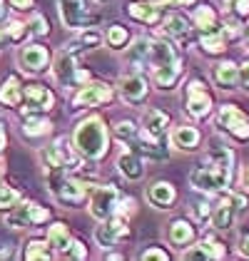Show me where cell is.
<instances>
[{"label":"cell","instance_id":"6da1fadb","mask_svg":"<svg viewBox=\"0 0 249 261\" xmlns=\"http://www.w3.org/2000/svg\"><path fill=\"white\" fill-rule=\"evenodd\" d=\"M75 149L85 160H103L107 152V127L100 117H87L75 127L72 135Z\"/></svg>","mask_w":249,"mask_h":261},{"label":"cell","instance_id":"7a4b0ae2","mask_svg":"<svg viewBox=\"0 0 249 261\" xmlns=\"http://www.w3.org/2000/svg\"><path fill=\"white\" fill-rule=\"evenodd\" d=\"M232 169H225L214 162H209L207 167H197L192 174H189V184L200 192H207V194H214V192H222L227 189L229 181H232Z\"/></svg>","mask_w":249,"mask_h":261},{"label":"cell","instance_id":"3957f363","mask_svg":"<svg viewBox=\"0 0 249 261\" xmlns=\"http://www.w3.org/2000/svg\"><path fill=\"white\" fill-rule=\"evenodd\" d=\"M50 221V209H45L38 201H22L20 206H13L5 224L10 229H28V226H40Z\"/></svg>","mask_w":249,"mask_h":261},{"label":"cell","instance_id":"277c9868","mask_svg":"<svg viewBox=\"0 0 249 261\" xmlns=\"http://www.w3.org/2000/svg\"><path fill=\"white\" fill-rule=\"evenodd\" d=\"M53 77L58 80L60 87H75L80 80H87V72H80L78 70V62H75V53L70 47L60 50L55 55V62H53Z\"/></svg>","mask_w":249,"mask_h":261},{"label":"cell","instance_id":"5b68a950","mask_svg":"<svg viewBox=\"0 0 249 261\" xmlns=\"http://www.w3.org/2000/svg\"><path fill=\"white\" fill-rule=\"evenodd\" d=\"M58 8H60V18L65 28H72V30H85L100 20V15H92L87 10L85 0H58Z\"/></svg>","mask_w":249,"mask_h":261},{"label":"cell","instance_id":"8992f818","mask_svg":"<svg viewBox=\"0 0 249 261\" xmlns=\"http://www.w3.org/2000/svg\"><path fill=\"white\" fill-rule=\"evenodd\" d=\"M117 201H120L117 187H110V184L95 187L90 192V214L100 221L110 219L112 214H117Z\"/></svg>","mask_w":249,"mask_h":261},{"label":"cell","instance_id":"52a82bcc","mask_svg":"<svg viewBox=\"0 0 249 261\" xmlns=\"http://www.w3.org/2000/svg\"><path fill=\"white\" fill-rule=\"evenodd\" d=\"M22 100H25L22 115L30 117V115H38V112H50L53 105H55V95L40 82H30V85H22Z\"/></svg>","mask_w":249,"mask_h":261},{"label":"cell","instance_id":"ba28073f","mask_svg":"<svg viewBox=\"0 0 249 261\" xmlns=\"http://www.w3.org/2000/svg\"><path fill=\"white\" fill-rule=\"evenodd\" d=\"M185 95H187V102H185L187 115H192V117H197V120L207 117L209 110H212V97H209V92L205 90V82L202 80H189L187 82Z\"/></svg>","mask_w":249,"mask_h":261},{"label":"cell","instance_id":"9c48e42d","mask_svg":"<svg viewBox=\"0 0 249 261\" xmlns=\"http://www.w3.org/2000/svg\"><path fill=\"white\" fill-rule=\"evenodd\" d=\"M127 234H130V229L124 224V217L112 214L110 219H103V224L95 229V241H97L100 249H112L117 241L127 239Z\"/></svg>","mask_w":249,"mask_h":261},{"label":"cell","instance_id":"30bf717a","mask_svg":"<svg viewBox=\"0 0 249 261\" xmlns=\"http://www.w3.org/2000/svg\"><path fill=\"white\" fill-rule=\"evenodd\" d=\"M47 62H50V53L40 42H28L18 53V65L30 75H40L42 70L47 67Z\"/></svg>","mask_w":249,"mask_h":261},{"label":"cell","instance_id":"8fae6325","mask_svg":"<svg viewBox=\"0 0 249 261\" xmlns=\"http://www.w3.org/2000/svg\"><path fill=\"white\" fill-rule=\"evenodd\" d=\"M112 100V87L105 85V82H85L83 87L75 92L72 97V107L80 110V107H95V105H103V102Z\"/></svg>","mask_w":249,"mask_h":261},{"label":"cell","instance_id":"7c38bea8","mask_svg":"<svg viewBox=\"0 0 249 261\" xmlns=\"http://www.w3.org/2000/svg\"><path fill=\"white\" fill-rule=\"evenodd\" d=\"M217 122L227 129L229 135H234L237 140H249V120L242 110H237L234 105H225L217 115Z\"/></svg>","mask_w":249,"mask_h":261},{"label":"cell","instance_id":"4fadbf2b","mask_svg":"<svg viewBox=\"0 0 249 261\" xmlns=\"http://www.w3.org/2000/svg\"><path fill=\"white\" fill-rule=\"evenodd\" d=\"M117 90H120V97H122L127 105H142L147 100V92H150V87H147V80L142 75H127L120 80L117 85Z\"/></svg>","mask_w":249,"mask_h":261},{"label":"cell","instance_id":"5bb4252c","mask_svg":"<svg viewBox=\"0 0 249 261\" xmlns=\"http://www.w3.org/2000/svg\"><path fill=\"white\" fill-rule=\"evenodd\" d=\"M58 201H62L65 206H78V204H83L85 197H87V184L85 181H78V179H70V177H65L62 184L53 192Z\"/></svg>","mask_w":249,"mask_h":261},{"label":"cell","instance_id":"9a60e30c","mask_svg":"<svg viewBox=\"0 0 249 261\" xmlns=\"http://www.w3.org/2000/svg\"><path fill=\"white\" fill-rule=\"evenodd\" d=\"M147 201L155 206V209H172V204L177 199V192L169 181H152L145 192Z\"/></svg>","mask_w":249,"mask_h":261},{"label":"cell","instance_id":"2e32d148","mask_svg":"<svg viewBox=\"0 0 249 261\" xmlns=\"http://www.w3.org/2000/svg\"><path fill=\"white\" fill-rule=\"evenodd\" d=\"M180 75H182V62H180V58L172 62L155 65V70H152V80H155V85L160 90H172L177 85V80H180Z\"/></svg>","mask_w":249,"mask_h":261},{"label":"cell","instance_id":"e0dca14e","mask_svg":"<svg viewBox=\"0 0 249 261\" xmlns=\"http://www.w3.org/2000/svg\"><path fill=\"white\" fill-rule=\"evenodd\" d=\"M234 217H237L234 197H227V199H222L212 209V226L219 229V231H227V229H232V224H234Z\"/></svg>","mask_w":249,"mask_h":261},{"label":"cell","instance_id":"ac0fdd59","mask_svg":"<svg viewBox=\"0 0 249 261\" xmlns=\"http://www.w3.org/2000/svg\"><path fill=\"white\" fill-rule=\"evenodd\" d=\"M127 15L137 22L155 25L160 20V5H155L152 0H137V3H127Z\"/></svg>","mask_w":249,"mask_h":261},{"label":"cell","instance_id":"d6986e66","mask_svg":"<svg viewBox=\"0 0 249 261\" xmlns=\"http://www.w3.org/2000/svg\"><path fill=\"white\" fill-rule=\"evenodd\" d=\"M167 127H169V115L162 112V110H157V107H150L145 110V115H142V129L150 132L152 137H165Z\"/></svg>","mask_w":249,"mask_h":261},{"label":"cell","instance_id":"ffe728a7","mask_svg":"<svg viewBox=\"0 0 249 261\" xmlns=\"http://www.w3.org/2000/svg\"><path fill=\"white\" fill-rule=\"evenodd\" d=\"M200 142H202L200 129H194V127H189V124H180V127H175V132H172V144H175L177 149H182V152H194V149L200 147Z\"/></svg>","mask_w":249,"mask_h":261},{"label":"cell","instance_id":"44dd1931","mask_svg":"<svg viewBox=\"0 0 249 261\" xmlns=\"http://www.w3.org/2000/svg\"><path fill=\"white\" fill-rule=\"evenodd\" d=\"M20 102H22V82L18 75H10L0 85V105L3 107H18Z\"/></svg>","mask_w":249,"mask_h":261},{"label":"cell","instance_id":"7402d4cb","mask_svg":"<svg viewBox=\"0 0 249 261\" xmlns=\"http://www.w3.org/2000/svg\"><path fill=\"white\" fill-rule=\"evenodd\" d=\"M117 169H120L130 181H137V179H142V177H145L142 160L137 157V152H130V149L120 154V160H117Z\"/></svg>","mask_w":249,"mask_h":261},{"label":"cell","instance_id":"603a6c76","mask_svg":"<svg viewBox=\"0 0 249 261\" xmlns=\"http://www.w3.org/2000/svg\"><path fill=\"white\" fill-rule=\"evenodd\" d=\"M167 239L175 246H187V244L194 241V226L187 219H175L167 229Z\"/></svg>","mask_w":249,"mask_h":261},{"label":"cell","instance_id":"cb8c5ba5","mask_svg":"<svg viewBox=\"0 0 249 261\" xmlns=\"http://www.w3.org/2000/svg\"><path fill=\"white\" fill-rule=\"evenodd\" d=\"M185 259H200V261H207V259H222L225 256V249H222V244H214V241H202V244H197V246H189L185 254H182Z\"/></svg>","mask_w":249,"mask_h":261},{"label":"cell","instance_id":"d4e9b609","mask_svg":"<svg viewBox=\"0 0 249 261\" xmlns=\"http://www.w3.org/2000/svg\"><path fill=\"white\" fill-rule=\"evenodd\" d=\"M192 20H194L197 30H200L202 35H207V33H219L217 15H214V10H212L209 5H200V8L192 13Z\"/></svg>","mask_w":249,"mask_h":261},{"label":"cell","instance_id":"484cf974","mask_svg":"<svg viewBox=\"0 0 249 261\" xmlns=\"http://www.w3.org/2000/svg\"><path fill=\"white\" fill-rule=\"evenodd\" d=\"M177 60V53L172 47V42L160 38V40H150V62L152 65H162V62Z\"/></svg>","mask_w":249,"mask_h":261},{"label":"cell","instance_id":"4316f807","mask_svg":"<svg viewBox=\"0 0 249 261\" xmlns=\"http://www.w3.org/2000/svg\"><path fill=\"white\" fill-rule=\"evenodd\" d=\"M28 35V25L20 20H8L3 28H0V47L3 45H18V42L25 40Z\"/></svg>","mask_w":249,"mask_h":261},{"label":"cell","instance_id":"83f0119b","mask_svg":"<svg viewBox=\"0 0 249 261\" xmlns=\"http://www.w3.org/2000/svg\"><path fill=\"white\" fill-rule=\"evenodd\" d=\"M212 77L214 82L222 87V90H232L237 80H239V70H237V65L234 62H222V65H217L214 70H212Z\"/></svg>","mask_w":249,"mask_h":261},{"label":"cell","instance_id":"f1b7e54d","mask_svg":"<svg viewBox=\"0 0 249 261\" xmlns=\"http://www.w3.org/2000/svg\"><path fill=\"white\" fill-rule=\"evenodd\" d=\"M53 246L50 241H40V239H30L25 246H22V259L28 261H47L53 259Z\"/></svg>","mask_w":249,"mask_h":261},{"label":"cell","instance_id":"f546056e","mask_svg":"<svg viewBox=\"0 0 249 261\" xmlns=\"http://www.w3.org/2000/svg\"><path fill=\"white\" fill-rule=\"evenodd\" d=\"M100 42H103V35H100V30H92V28H85L83 33L75 38L72 42H67L65 47H70L72 53H78V50H95V47H100Z\"/></svg>","mask_w":249,"mask_h":261},{"label":"cell","instance_id":"4dcf8cb0","mask_svg":"<svg viewBox=\"0 0 249 261\" xmlns=\"http://www.w3.org/2000/svg\"><path fill=\"white\" fill-rule=\"evenodd\" d=\"M20 132H22L25 140H38V137H45V135L53 132V122L40 120V117L30 115V120H25V124L20 127Z\"/></svg>","mask_w":249,"mask_h":261},{"label":"cell","instance_id":"1f68e13d","mask_svg":"<svg viewBox=\"0 0 249 261\" xmlns=\"http://www.w3.org/2000/svg\"><path fill=\"white\" fill-rule=\"evenodd\" d=\"M47 241H50V246L55 249V251H65L67 246H70V241H72V237H70V229L62 224V221H55L53 226H47Z\"/></svg>","mask_w":249,"mask_h":261},{"label":"cell","instance_id":"d6a6232c","mask_svg":"<svg viewBox=\"0 0 249 261\" xmlns=\"http://www.w3.org/2000/svg\"><path fill=\"white\" fill-rule=\"evenodd\" d=\"M165 33L169 38L182 40V38H187V33H189V22H187V18H182L180 13H169L165 18Z\"/></svg>","mask_w":249,"mask_h":261},{"label":"cell","instance_id":"836d02e7","mask_svg":"<svg viewBox=\"0 0 249 261\" xmlns=\"http://www.w3.org/2000/svg\"><path fill=\"white\" fill-rule=\"evenodd\" d=\"M105 40H107V45H110L112 50H124V45L130 42V30H127L124 25H120V22H115V25L107 28Z\"/></svg>","mask_w":249,"mask_h":261},{"label":"cell","instance_id":"e575fe53","mask_svg":"<svg viewBox=\"0 0 249 261\" xmlns=\"http://www.w3.org/2000/svg\"><path fill=\"white\" fill-rule=\"evenodd\" d=\"M127 62H130V65L150 62V40H147V38H137V40L132 42V47L127 50Z\"/></svg>","mask_w":249,"mask_h":261},{"label":"cell","instance_id":"d590c367","mask_svg":"<svg viewBox=\"0 0 249 261\" xmlns=\"http://www.w3.org/2000/svg\"><path fill=\"white\" fill-rule=\"evenodd\" d=\"M200 47H202L207 55H219V53H225V35H222V30H219V33H207V35H202Z\"/></svg>","mask_w":249,"mask_h":261},{"label":"cell","instance_id":"8d00e7d4","mask_svg":"<svg viewBox=\"0 0 249 261\" xmlns=\"http://www.w3.org/2000/svg\"><path fill=\"white\" fill-rule=\"evenodd\" d=\"M20 189H15V187H10V184H3L0 181V212H5V209H13L18 201H20Z\"/></svg>","mask_w":249,"mask_h":261},{"label":"cell","instance_id":"74e56055","mask_svg":"<svg viewBox=\"0 0 249 261\" xmlns=\"http://www.w3.org/2000/svg\"><path fill=\"white\" fill-rule=\"evenodd\" d=\"M137 124L135 122H130V120H124V122H117L115 124V135H117V140H122V142H132L135 137H137Z\"/></svg>","mask_w":249,"mask_h":261},{"label":"cell","instance_id":"f35d334b","mask_svg":"<svg viewBox=\"0 0 249 261\" xmlns=\"http://www.w3.org/2000/svg\"><path fill=\"white\" fill-rule=\"evenodd\" d=\"M28 33L30 35H35V38H45L47 33H50V28H47V20H45V15H33L30 22H28Z\"/></svg>","mask_w":249,"mask_h":261},{"label":"cell","instance_id":"ab89813d","mask_svg":"<svg viewBox=\"0 0 249 261\" xmlns=\"http://www.w3.org/2000/svg\"><path fill=\"white\" fill-rule=\"evenodd\" d=\"M62 256H67V259H85L87 256V249H85L83 241H70V246L62 251Z\"/></svg>","mask_w":249,"mask_h":261},{"label":"cell","instance_id":"60d3db41","mask_svg":"<svg viewBox=\"0 0 249 261\" xmlns=\"http://www.w3.org/2000/svg\"><path fill=\"white\" fill-rule=\"evenodd\" d=\"M225 5L237 18H247L249 15V0H225Z\"/></svg>","mask_w":249,"mask_h":261},{"label":"cell","instance_id":"b9f144b4","mask_svg":"<svg viewBox=\"0 0 249 261\" xmlns=\"http://www.w3.org/2000/svg\"><path fill=\"white\" fill-rule=\"evenodd\" d=\"M142 261H150V259H160V261H169V254L167 251H162L160 246H150V249H145L142 251V256H140Z\"/></svg>","mask_w":249,"mask_h":261},{"label":"cell","instance_id":"7bdbcfd3","mask_svg":"<svg viewBox=\"0 0 249 261\" xmlns=\"http://www.w3.org/2000/svg\"><path fill=\"white\" fill-rule=\"evenodd\" d=\"M192 212H194V217H197L200 221H207L209 214H212V212H209V204H205V201L194 204V209H192Z\"/></svg>","mask_w":249,"mask_h":261},{"label":"cell","instance_id":"ee69618b","mask_svg":"<svg viewBox=\"0 0 249 261\" xmlns=\"http://www.w3.org/2000/svg\"><path fill=\"white\" fill-rule=\"evenodd\" d=\"M10 5H13L15 10H20V13H25V10H30V8L35 5V0H10Z\"/></svg>","mask_w":249,"mask_h":261},{"label":"cell","instance_id":"f6af8a7d","mask_svg":"<svg viewBox=\"0 0 249 261\" xmlns=\"http://www.w3.org/2000/svg\"><path fill=\"white\" fill-rule=\"evenodd\" d=\"M239 82H242L244 90H249V62H244V65L239 67Z\"/></svg>","mask_w":249,"mask_h":261},{"label":"cell","instance_id":"bcb514c9","mask_svg":"<svg viewBox=\"0 0 249 261\" xmlns=\"http://www.w3.org/2000/svg\"><path fill=\"white\" fill-rule=\"evenodd\" d=\"M239 254L249 259V234H244V237H242V241H239Z\"/></svg>","mask_w":249,"mask_h":261},{"label":"cell","instance_id":"7dc6e473","mask_svg":"<svg viewBox=\"0 0 249 261\" xmlns=\"http://www.w3.org/2000/svg\"><path fill=\"white\" fill-rule=\"evenodd\" d=\"M3 147H5V129H3V124H0V152H3Z\"/></svg>","mask_w":249,"mask_h":261},{"label":"cell","instance_id":"c3c4849f","mask_svg":"<svg viewBox=\"0 0 249 261\" xmlns=\"http://www.w3.org/2000/svg\"><path fill=\"white\" fill-rule=\"evenodd\" d=\"M3 15H5V3L0 0V20H3Z\"/></svg>","mask_w":249,"mask_h":261},{"label":"cell","instance_id":"681fc988","mask_svg":"<svg viewBox=\"0 0 249 261\" xmlns=\"http://www.w3.org/2000/svg\"><path fill=\"white\" fill-rule=\"evenodd\" d=\"M5 174V162H3V157H0V177Z\"/></svg>","mask_w":249,"mask_h":261},{"label":"cell","instance_id":"f907efd6","mask_svg":"<svg viewBox=\"0 0 249 261\" xmlns=\"http://www.w3.org/2000/svg\"><path fill=\"white\" fill-rule=\"evenodd\" d=\"M244 40H247V45H249V25L244 28Z\"/></svg>","mask_w":249,"mask_h":261},{"label":"cell","instance_id":"816d5d0a","mask_svg":"<svg viewBox=\"0 0 249 261\" xmlns=\"http://www.w3.org/2000/svg\"><path fill=\"white\" fill-rule=\"evenodd\" d=\"M244 184L249 187V167H247V172H244Z\"/></svg>","mask_w":249,"mask_h":261},{"label":"cell","instance_id":"f5cc1de1","mask_svg":"<svg viewBox=\"0 0 249 261\" xmlns=\"http://www.w3.org/2000/svg\"><path fill=\"white\" fill-rule=\"evenodd\" d=\"M0 256H5V254H0Z\"/></svg>","mask_w":249,"mask_h":261}]
</instances>
